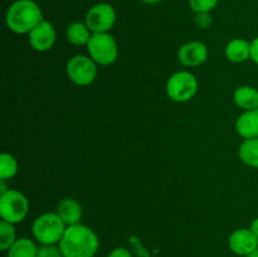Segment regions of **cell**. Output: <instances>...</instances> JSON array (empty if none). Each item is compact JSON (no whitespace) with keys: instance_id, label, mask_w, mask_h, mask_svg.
Here are the masks:
<instances>
[{"instance_id":"1","label":"cell","mask_w":258,"mask_h":257,"mask_svg":"<svg viewBox=\"0 0 258 257\" xmlns=\"http://www.w3.org/2000/svg\"><path fill=\"white\" fill-rule=\"evenodd\" d=\"M58 246L64 257H95L100 239L92 228L78 223L67 227Z\"/></svg>"},{"instance_id":"2","label":"cell","mask_w":258,"mask_h":257,"mask_svg":"<svg viewBox=\"0 0 258 257\" xmlns=\"http://www.w3.org/2000/svg\"><path fill=\"white\" fill-rule=\"evenodd\" d=\"M43 20L42 9L33 0H17L5 14L7 27L17 34H29Z\"/></svg>"},{"instance_id":"3","label":"cell","mask_w":258,"mask_h":257,"mask_svg":"<svg viewBox=\"0 0 258 257\" xmlns=\"http://www.w3.org/2000/svg\"><path fill=\"white\" fill-rule=\"evenodd\" d=\"M67 229V224L58 216V213L40 214L34 219L32 226L33 237L40 244H58Z\"/></svg>"},{"instance_id":"4","label":"cell","mask_w":258,"mask_h":257,"mask_svg":"<svg viewBox=\"0 0 258 257\" xmlns=\"http://www.w3.org/2000/svg\"><path fill=\"white\" fill-rule=\"evenodd\" d=\"M90 57L100 66H110L118 57V47L110 33H92L86 45Z\"/></svg>"},{"instance_id":"5","label":"cell","mask_w":258,"mask_h":257,"mask_svg":"<svg viewBox=\"0 0 258 257\" xmlns=\"http://www.w3.org/2000/svg\"><path fill=\"white\" fill-rule=\"evenodd\" d=\"M29 211V202L27 197L19 190L8 189L0 194V217L9 223L17 224L24 221Z\"/></svg>"},{"instance_id":"6","label":"cell","mask_w":258,"mask_h":257,"mask_svg":"<svg viewBox=\"0 0 258 257\" xmlns=\"http://www.w3.org/2000/svg\"><path fill=\"white\" fill-rule=\"evenodd\" d=\"M198 91L196 76L188 71H180L170 76L166 82V95L170 100L183 103L190 101Z\"/></svg>"},{"instance_id":"7","label":"cell","mask_w":258,"mask_h":257,"mask_svg":"<svg viewBox=\"0 0 258 257\" xmlns=\"http://www.w3.org/2000/svg\"><path fill=\"white\" fill-rule=\"evenodd\" d=\"M66 71L71 82L77 86H88L97 77V63L90 55L78 54L68 60Z\"/></svg>"},{"instance_id":"8","label":"cell","mask_w":258,"mask_h":257,"mask_svg":"<svg viewBox=\"0 0 258 257\" xmlns=\"http://www.w3.org/2000/svg\"><path fill=\"white\" fill-rule=\"evenodd\" d=\"M116 10L108 3H98L87 12L85 23L92 33H108L116 23Z\"/></svg>"},{"instance_id":"9","label":"cell","mask_w":258,"mask_h":257,"mask_svg":"<svg viewBox=\"0 0 258 257\" xmlns=\"http://www.w3.org/2000/svg\"><path fill=\"white\" fill-rule=\"evenodd\" d=\"M228 246L237 256L246 257L247 254L257 251L258 237L251 231V228L236 229L229 236Z\"/></svg>"},{"instance_id":"10","label":"cell","mask_w":258,"mask_h":257,"mask_svg":"<svg viewBox=\"0 0 258 257\" xmlns=\"http://www.w3.org/2000/svg\"><path fill=\"white\" fill-rule=\"evenodd\" d=\"M178 59L185 67H198L208 59V48L204 43L191 40L179 48Z\"/></svg>"},{"instance_id":"11","label":"cell","mask_w":258,"mask_h":257,"mask_svg":"<svg viewBox=\"0 0 258 257\" xmlns=\"http://www.w3.org/2000/svg\"><path fill=\"white\" fill-rule=\"evenodd\" d=\"M29 43L37 52H47L54 45L55 29L49 22L43 20L29 33Z\"/></svg>"},{"instance_id":"12","label":"cell","mask_w":258,"mask_h":257,"mask_svg":"<svg viewBox=\"0 0 258 257\" xmlns=\"http://www.w3.org/2000/svg\"><path fill=\"white\" fill-rule=\"evenodd\" d=\"M236 130L238 135L244 140L258 138V108L244 111L237 118Z\"/></svg>"},{"instance_id":"13","label":"cell","mask_w":258,"mask_h":257,"mask_svg":"<svg viewBox=\"0 0 258 257\" xmlns=\"http://www.w3.org/2000/svg\"><path fill=\"white\" fill-rule=\"evenodd\" d=\"M57 213L68 226H75L81 223L82 219V207L76 199L64 198L59 202L57 207Z\"/></svg>"},{"instance_id":"14","label":"cell","mask_w":258,"mask_h":257,"mask_svg":"<svg viewBox=\"0 0 258 257\" xmlns=\"http://www.w3.org/2000/svg\"><path fill=\"white\" fill-rule=\"evenodd\" d=\"M224 53H226L227 59L231 62H246L247 59H251V43L247 42L246 39H241V38L232 39L226 45Z\"/></svg>"},{"instance_id":"15","label":"cell","mask_w":258,"mask_h":257,"mask_svg":"<svg viewBox=\"0 0 258 257\" xmlns=\"http://www.w3.org/2000/svg\"><path fill=\"white\" fill-rule=\"evenodd\" d=\"M233 101L242 110H256L258 108V90L252 86H241L234 91Z\"/></svg>"},{"instance_id":"16","label":"cell","mask_w":258,"mask_h":257,"mask_svg":"<svg viewBox=\"0 0 258 257\" xmlns=\"http://www.w3.org/2000/svg\"><path fill=\"white\" fill-rule=\"evenodd\" d=\"M92 32L86 23L73 22L71 23L66 30V38L73 45H87Z\"/></svg>"},{"instance_id":"17","label":"cell","mask_w":258,"mask_h":257,"mask_svg":"<svg viewBox=\"0 0 258 257\" xmlns=\"http://www.w3.org/2000/svg\"><path fill=\"white\" fill-rule=\"evenodd\" d=\"M238 158L247 166L258 169V138L246 139L239 145Z\"/></svg>"},{"instance_id":"18","label":"cell","mask_w":258,"mask_h":257,"mask_svg":"<svg viewBox=\"0 0 258 257\" xmlns=\"http://www.w3.org/2000/svg\"><path fill=\"white\" fill-rule=\"evenodd\" d=\"M38 246L28 237L18 238L7 251V257H37Z\"/></svg>"},{"instance_id":"19","label":"cell","mask_w":258,"mask_h":257,"mask_svg":"<svg viewBox=\"0 0 258 257\" xmlns=\"http://www.w3.org/2000/svg\"><path fill=\"white\" fill-rule=\"evenodd\" d=\"M18 161L12 154L3 153L0 155V180H8L17 175Z\"/></svg>"},{"instance_id":"20","label":"cell","mask_w":258,"mask_h":257,"mask_svg":"<svg viewBox=\"0 0 258 257\" xmlns=\"http://www.w3.org/2000/svg\"><path fill=\"white\" fill-rule=\"evenodd\" d=\"M17 239V231H15L14 224L2 219L0 222V249L7 252Z\"/></svg>"},{"instance_id":"21","label":"cell","mask_w":258,"mask_h":257,"mask_svg":"<svg viewBox=\"0 0 258 257\" xmlns=\"http://www.w3.org/2000/svg\"><path fill=\"white\" fill-rule=\"evenodd\" d=\"M219 0H188L189 8L191 12L198 13H211L218 5Z\"/></svg>"},{"instance_id":"22","label":"cell","mask_w":258,"mask_h":257,"mask_svg":"<svg viewBox=\"0 0 258 257\" xmlns=\"http://www.w3.org/2000/svg\"><path fill=\"white\" fill-rule=\"evenodd\" d=\"M37 257H64L58 244H40Z\"/></svg>"},{"instance_id":"23","label":"cell","mask_w":258,"mask_h":257,"mask_svg":"<svg viewBox=\"0 0 258 257\" xmlns=\"http://www.w3.org/2000/svg\"><path fill=\"white\" fill-rule=\"evenodd\" d=\"M196 24L202 29H207L212 24V18L209 13H198L196 14Z\"/></svg>"},{"instance_id":"24","label":"cell","mask_w":258,"mask_h":257,"mask_svg":"<svg viewBox=\"0 0 258 257\" xmlns=\"http://www.w3.org/2000/svg\"><path fill=\"white\" fill-rule=\"evenodd\" d=\"M107 257H133V253L125 247H116L108 253Z\"/></svg>"},{"instance_id":"25","label":"cell","mask_w":258,"mask_h":257,"mask_svg":"<svg viewBox=\"0 0 258 257\" xmlns=\"http://www.w3.org/2000/svg\"><path fill=\"white\" fill-rule=\"evenodd\" d=\"M251 59L258 66V37L251 42Z\"/></svg>"},{"instance_id":"26","label":"cell","mask_w":258,"mask_h":257,"mask_svg":"<svg viewBox=\"0 0 258 257\" xmlns=\"http://www.w3.org/2000/svg\"><path fill=\"white\" fill-rule=\"evenodd\" d=\"M249 228H251V231L253 232V233L258 237V218H256L253 222H252L251 227H249Z\"/></svg>"},{"instance_id":"27","label":"cell","mask_w":258,"mask_h":257,"mask_svg":"<svg viewBox=\"0 0 258 257\" xmlns=\"http://www.w3.org/2000/svg\"><path fill=\"white\" fill-rule=\"evenodd\" d=\"M140 2L145 3V4H158V3L164 2V0H140Z\"/></svg>"},{"instance_id":"28","label":"cell","mask_w":258,"mask_h":257,"mask_svg":"<svg viewBox=\"0 0 258 257\" xmlns=\"http://www.w3.org/2000/svg\"><path fill=\"white\" fill-rule=\"evenodd\" d=\"M246 257H258V249H257V251L252 252V253L247 254V256H246Z\"/></svg>"},{"instance_id":"29","label":"cell","mask_w":258,"mask_h":257,"mask_svg":"<svg viewBox=\"0 0 258 257\" xmlns=\"http://www.w3.org/2000/svg\"><path fill=\"white\" fill-rule=\"evenodd\" d=\"M257 249H258V248H257Z\"/></svg>"}]
</instances>
